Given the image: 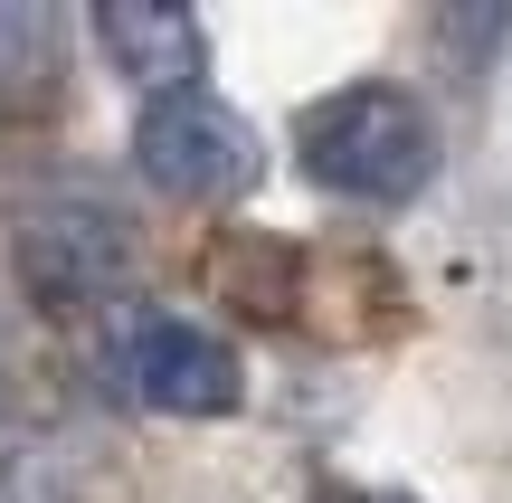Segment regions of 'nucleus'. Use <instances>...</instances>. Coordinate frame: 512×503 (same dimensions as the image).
Wrapping results in <instances>:
<instances>
[{"label":"nucleus","instance_id":"7ed1b4c3","mask_svg":"<svg viewBox=\"0 0 512 503\" xmlns=\"http://www.w3.org/2000/svg\"><path fill=\"white\" fill-rule=\"evenodd\" d=\"M124 380H133V399L162 409V418H228L247 399L238 352H228L209 323H190V314H143V323H133Z\"/></svg>","mask_w":512,"mask_h":503},{"label":"nucleus","instance_id":"0eeeda50","mask_svg":"<svg viewBox=\"0 0 512 503\" xmlns=\"http://www.w3.org/2000/svg\"><path fill=\"white\" fill-rule=\"evenodd\" d=\"M294 257L285 247H266V238H238V247H219V285L238 295V314H266V323H285V304H294Z\"/></svg>","mask_w":512,"mask_h":503},{"label":"nucleus","instance_id":"f257e3e1","mask_svg":"<svg viewBox=\"0 0 512 503\" xmlns=\"http://www.w3.org/2000/svg\"><path fill=\"white\" fill-rule=\"evenodd\" d=\"M304 171L342 200H370V209H399L437 181V124H427L418 95L399 86H342L323 105H304Z\"/></svg>","mask_w":512,"mask_h":503},{"label":"nucleus","instance_id":"39448f33","mask_svg":"<svg viewBox=\"0 0 512 503\" xmlns=\"http://www.w3.org/2000/svg\"><path fill=\"white\" fill-rule=\"evenodd\" d=\"M95 48H105L114 76H133L152 105L200 86V19H190V10H162V0H105V10H95Z\"/></svg>","mask_w":512,"mask_h":503},{"label":"nucleus","instance_id":"20e7f679","mask_svg":"<svg viewBox=\"0 0 512 503\" xmlns=\"http://www.w3.org/2000/svg\"><path fill=\"white\" fill-rule=\"evenodd\" d=\"M19 276L48 314H86L114 276H124V228L95 200H38L19 219Z\"/></svg>","mask_w":512,"mask_h":503},{"label":"nucleus","instance_id":"423d86ee","mask_svg":"<svg viewBox=\"0 0 512 503\" xmlns=\"http://www.w3.org/2000/svg\"><path fill=\"white\" fill-rule=\"evenodd\" d=\"M67 95V19L48 0H0V124L57 114Z\"/></svg>","mask_w":512,"mask_h":503},{"label":"nucleus","instance_id":"6e6552de","mask_svg":"<svg viewBox=\"0 0 512 503\" xmlns=\"http://www.w3.org/2000/svg\"><path fill=\"white\" fill-rule=\"evenodd\" d=\"M342 503H408V494H342Z\"/></svg>","mask_w":512,"mask_h":503},{"label":"nucleus","instance_id":"f03ea898","mask_svg":"<svg viewBox=\"0 0 512 503\" xmlns=\"http://www.w3.org/2000/svg\"><path fill=\"white\" fill-rule=\"evenodd\" d=\"M133 162H143V181L162 190V200L219 209V200H238V190H256V133L209 86H190V95L143 105V124H133Z\"/></svg>","mask_w":512,"mask_h":503}]
</instances>
